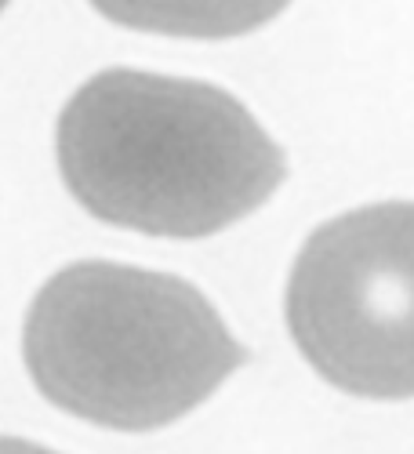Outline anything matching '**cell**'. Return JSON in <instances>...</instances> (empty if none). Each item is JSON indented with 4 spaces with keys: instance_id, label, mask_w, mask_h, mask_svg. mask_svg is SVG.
I'll use <instances>...</instances> for the list:
<instances>
[{
    "instance_id": "1",
    "label": "cell",
    "mask_w": 414,
    "mask_h": 454,
    "mask_svg": "<svg viewBox=\"0 0 414 454\" xmlns=\"http://www.w3.org/2000/svg\"><path fill=\"white\" fill-rule=\"evenodd\" d=\"M59 168L95 218L197 240L262 207L287 175L280 145L215 84L109 69L69 98Z\"/></svg>"
},
{
    "instance_id": "2",
    "label": "cell",
    "mask_w": 414,
    "mask_h": 454,
    "mask_svg": "<svg viewBox=\"0 0 414 454\" xmlns=\"http://www.w3.org/2000/svg\"><path fill=\"white\" fill-rule=\"evenodd\" d=\"M22 346L51 403L121 433L178 422L247 360L193 284L117 262L51 277L29 306Z\"/></svg>"
},
{
    "instance_id": "3",
    "label": "cell",
    "mask_w": 414,
    "mask_h": 454,
    "mask_svg": "<svg viewBox=\"0 0 414 454\" xmlns=\"http://www.w3.org/2000/svg\"><path fill=\"white\" fill-rule=\"evenodd\" d=\"M287 327L334 389L410 400L414 204H374L320 225L291 270Z\"/></svg>"
},
{
    "instance_id": "4",
    "label": "cell",
    "mask_w": 414,
    "mask_h": 454,
    "mask_svg": "<svg viewBox=\"0 0 414 454\" xmlns=\"http://www.w3.org/2000/svg\"><path fill=\"white\" fill-rule=\"evenodd\" d=\"M91 4L121 26L193 36V41H225L277 19L291 0H91Z\"/></svg>"
},
{
    "instance_id": "5",
    "label": "cell",
    "mask_w": 414,
    "mask_h": 454,
    "mask_svg": "<svg viewBox=\"0 0 414 454\" xmlns=\"http://www.w3.org/2000/svg\"><path fill=\"white\" fill-rule=\"evenodd\" d=\"M0 454H55V450L26 443V440H0Z\"/></svg>"
},
{
    "instance_id": "6",
    "label": "cell",
    "mask_w": 414,
    "mask_h": 454,
    "mask_svg": "<svg viewBox=\"0 0 414 454\" xmlns=\"http://www.w3.org/2000/svg\"><path fill=\"white\" fill-rule=\"evenodd\" d=\"M4 4H8V0H0V12H4Z\"/></svg>"
}]
</instances>
